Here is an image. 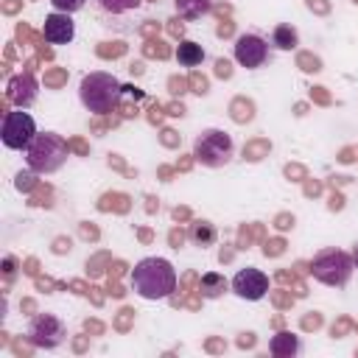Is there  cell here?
Wrapping results in <instances>:
<instances>
[{
    "mask_svg": "<svg viewBox=\"0 0 358 358\" xmlns=\"http://www.w3.org/2000/svg\"><path fill=\"white\" fill-rule=\"evenodd\" d=\"M131 291L148 302H157V299H168L173 291H176V268L171 260L165 257H143L134 263L131 268Z\"/></svg>",
    "mask_w": 358,
    "mask_h": 358,
    "instance_id": "1",
    "label": "cell"
},
{
    "mask_svg": "<svg viewBox=\"0 0 358 358\" xmlns=\"http://www.w3.org/2000/svg\"><path fill=\"white\" fill-rule=\"evenodd\" d=\"M120 98H123V84L112 73L95 70V73H87L78 84V101L87 112L106 115L120 103Z\"/></svg>",
    "mask_w": 358,
    "mask_h": 358,
    "instance_id": "2",
    "label": "cell"
},
{
    "mask_svg": "<svg viewBox=\"0 0 358 358\" xmlns=\"http://www.w3.org/2000/svg\"><path fill=\"white\" fill-rule=\"evenodd\" d=\"M28 171L34 173H56L67 162V143L56 131H39L34 143L25 148Z\"/></svg>",
    "mask_w": 358,
    "mask_h": 358,
    "instance_id": "3",
    "label": "cell"
},
{
    "mask_svg": "<svg viewBox=\"0 0 358 358\" xmlns=\"http://www.w3.org/2000/svg\"><path fill=\"white\" fill-rule=\"evenodd\" d=\"M355 271V263H352V255L344 252V249H322L313 255L310 260V274L313 280L330 285V288H344L350 282Z\"/></svg>",
    "mask_w": 358,
    "mask_h": 358,
    "instance_id": "4",
    "label": "cell"
},
{
    "mask_svg": "<svg viewBox=\"0 0 358 358\" xmlns=\"http://www.w3.org/2000/svg\"><path fill=\"white\" fill-rule=\"evenodd\" d=\"M193 157L196 162H201L204 168H224L232 162L235 157V143L227 131L221 129H204L196 140H193Z\"/></svg>",
    "mask_w": 358,
    "mask_h": 358,
    "instance_id": "5",
    "label": "cell"
},
{
    "mask_svg": "<svg viewBox=\"0 0 358 358\" xmlns=\"http://www.w3.org/2000/svg\"><path fill=\"white\" fill-rule=\"evenodd\" d=\"M36 134H39V131H36V120H34L28 112L14 109V112H6V115H3L0 140H3L6 148H11V151H25V148L34 143Z\"/></svg>",
    "mask_w": 358,
    "mask_h": 358,
    "instance_id": "6",
    "label": "cell"
},
{
    "mask_svg": "<svg viewBox=\"0 0 358 358\" xmlns=\"http://www.w3.org/2000/svg\"><path fill=\"white\" fill-rule=\"evenodd\" d=\"M64 338H67V327L53 313H36L28 322V341L36 350H56L64 344Z\"/></svg>",
    "mask_w": 358,
    "mask_h": 358,
    "instance_id": "7",
    "label": "cell"
},
{
    "mask_svg": "<svg viewBox=\"0 0 358 358\" xmlns=\"http://www.w3.org/2000/svg\"><path fill=\"white\" fill-rule=\"evenodd\" d=\"M229 288L238 299H246V302H257L268 294V277L255 268V266H246V268H238L235 277L229 280Z\"/></svg>",
    "mask_w": 358,
    "mask_h": 358,
    "instance_id": "8",
    "label": "cell"
},
{
    "mask_svg": "<svg viewBox=\"0 0 358 358\" xmlns=\"http://www.w3.org/2000/svg\"><path fill=\"white\" fill-rule=\"evenodd\" d=\"M268 39H263L260 34H241L238 39H235V62L241 64V67H246V70H257V67H263L266 64V59H268Z\"/></svg>",
    "mask_w": 358,
    "mask_h": 358,
    "instance_id": "9",
    "label": "cell"
},
{
    "mask_svg": "<svg viewBox=\"0 0 358 358\" xmlns=\"http://www.w3.org/2000/svg\"><path fill=\"white\" fill-rule=\"evenodd\" d=\"M42 34H45V42H48V45H70V42L76 39V22H73L70 14L53 11V14L45 17Z\"/></svg>",
    "mask_w": 358,
    "mask_h": 358,
    "instance_id": "10",
    "label": "cell"
},
{
    "mask_svg": "<svg viewBox=\"0 0 358 358\" xmlns=\"http://www.w3.org/2000/svg\"><path fill=\"white\" fill-rule=\"evenodd\" d=\"M8 90H11L8 95H11V101H14L17 106H31V103H34V98H36V81H34L28 73H22V76L11 78Z\"/></svg>",
    "mask_w": 358,
    "mask_h": 358,
    "instance_id": "11",
    "label": "cell"
},
{
    "mask_svg": "<svg viewBox=\"0 0 358 358\" xmlns=\"http://www.w3.org/2000/svg\"><path fill=\"white\" fill-rule=\"evenodd\" d=\"M173 56H176V62L182 64V67H199L201 62H204V48L199 45V42H193V39H182L179 45H176V50H173Z\"/></svg>",
    "mask_w": 358,
    "mask_h": 358,
    "instance_id": "12",
    "label": "cell"
},
{
    "mask_svg": "<svg viewBox=\"0 0 358 358\" xmlns=\"http://www.w3.org/2000/svg\"><path fill=\"white\" fill-rule=\"evenodd\" d=\"M268 350H271V355H277V358H291V355H299V352H302V341H299V336H294V333H277V336L268 341Z\"/></svg>",
    "mask_w": 358,
    "mask_h": 358,
    "instance_id": "13",
    "label": "cell"
},
{
    "mask_svg": "<svg viewBox=\"0 0 358 358\" xmlns=\"http://www.w3.org/2000/svg\"><path fill=\"white\" fill-rule=\"evenodd\" d=\"M268 42H271V48H274V50H294V48L299 45V34H296V28H294V25L280 22V25H274V31H271Z\"/></svg>",
    "mask_w": 358,
    "mask_h": 358,
    "instance_id": "14",
    "label": "cell"
},
{
    "mask_svg": "<svg viewBox=\"0 0 358 358\" xmlns=\"http://www.w3.org/2000/svg\"><path fill=\"white\" fill-rule=\"evenodd\" d=\"M173 6L182 20H199L213 11V0H173Z\"/></svg>",
    "mask_w": 358,
    "mask_h": 358,
    "instance_id": "15",
    "label": "cell"
},
{
    "mask_svg": "<svg viewBox=\"0 0 358 358\" xmlns=\"http://www.w3.org/2000/svg\"><path fill=\"white\" fill-rule=\"evenodd\" d=\"M199 288H201V296H207V299H218V296L229 288V282L224 280V274H218V271H207V274H201Z\"/></svg>",
    "mask_w": 358,
    "mask_h": 358,
    "instance_id": "16",
    "label": "cell"
},
{
    "mask_svg": "<svg viewBox=\"0 0 358 358\" xmlns=\"http://www.w3.org/2000/svg\"><path fill=\"white\" fill-rule=\"evenodd\" d=\"M187 238H190L196 246H213L215 238H218V229H215V224H210V221H196V224H190Z\"/></svg>",
    "mask_w": 358,
    "mask_h": 358,
    "instance_id": "17",
    "label": "cell"
},
{
    "mask_svg": "<svg viewBox=\"0 0 358 358\" xmlns=\"http://www.w3.org/2000/svg\"><path fill=\"white\" fill-rule=\"evenodd\" d=\"M140 0H101V8L103 11H112V14H120V11H129V8H137Z\"/></svg>",
    "mask_w": 358,
    "mask_h": 358,
    "instance_id": "18",
    "label": "cell"
},
{
    "mask_svg": "<svg viewBox=\"0 0 358 358\" xmlns=\"http://www.w3.org/2000/svg\"><path fill=\"white\" fill-rule=\"evenodd\" d=\"M53 11H64V14H76L87 6V0H50Z\"/></svg>",
    "mask_w": 358,
    "mask_h": 358,
    "instance_id": "19",
    "label": "cell"
},
{
    "mask_svg": "<svg viewBox=\"0 0 358 358\" xmlns=\"http://www.w3.org/2000/svg\"><path fill=\"white\" fill-rule=\"evenodd\" d=\"M31 185H34V171H31V173H22V171H20V173H17V187H20V190H28Z\"/></svg>",
    "mask_w": 358,
    "mask_h": 358,
    "instance_id": "20",
    "label": "cell"
},
{
    "mask_svg": "<svg viewBox=\"0 0 358 358\" xmlns=\"http://www.w3.org/2000/svg\"><path fill=\"white\" fill-rule=\"evenodd\" d=\"M352 263H355V268H358V246L352 249Z\"/></svg>",
    "mask_w": 358,
    "mask_h": 358,
    "instance_id": "21",
    "label": "cell"
}]
</instances>
